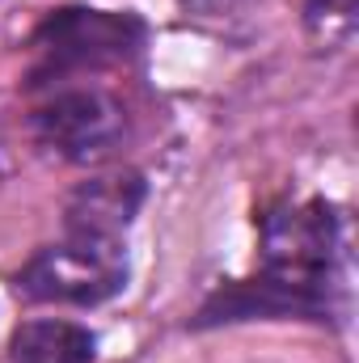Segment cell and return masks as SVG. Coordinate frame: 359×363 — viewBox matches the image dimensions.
Returning <instances> with one entry per match:
<instances>
[{"mask_svg": "<svg viewBox=\"0 0 359 363\" xmlns=\"http://www.w3.org/2000/svg\"><path fill=\"white\" fill-rule=\"evenodd\" d=\"M334 262H338V216L321 199L283 203L263 220V271L292 296H300L313 317L334 308Z\"/></svg>", "mask_w": 359, "mask_h": 363, "instance_id": "cell-1", "label": "cell"}, {"mask_svg": "<svg viewBox=\"0 0 359 363\" xmlns=\"http://www.w3.org/2000/svg\"><path fill=\"white\" fill-rule=\"evenodd\" d=\"M144 47V21L136 13H110V9H55L38 34V81L64 77L77 68H106L123 64Z\"/></svg>", "mask_w": 359, "mask_h": 363, "instance_id": "cell-2", "label": "cell"}, {"mask_svg": "<svg viewBox=\"0 0 359 363\" xmlns=\"http://www.w3.org/2000/svg\"><path fill=\"white\" fill-rule=\"evenodd\" d=\"M123 283H127L123 241H89V237H64L17 274V287L30 300H55V304H101Z\"/></svg>", "mask_w": 359, "mask_h": 363, "instance_id": "cell-3", "label": "cell"}, {"mask_svg": "<svg viewBox=\"0 0 359 363\" xmlns=\"http://www.w3.org/2000/svg\"><path fill=\"white\" fill-rule=\"evenodd\" d=\"M123 106L101 89H60L34 110V135L64 161H101L123 140Z\"/></svg>", "mask_w": 359, "mask_h": 363, "instance_id": "cell-4", "label": "cell"}, {"mask_svg": "<svg viewBox=\"0 0 359 363\" xmlns=\"http://www.w3.org/2000/svg\"><path fill=\"white\" fill-rule=\"evenodd\" d=\"M140 203H144L140 174H101V178L81 182L77 194L68 199V237L123 241Z\"/></svg>", "mask_w": 359, "mask_h": 363, "instance_id": "cell-5", "label": "cell"}, {"mask_svg": "<svg viewBox=\"0 0 359 363\" xmlns=\"http://www.w3.org/2000/svg\"><path fill=\"white\" fill-rule=\"evenodd\" d=\"M13 363H89L93 359V334L77 321H26L13 342Z\"/></svg>", "mask_w": 359, "mask_h": 363, "instance_id": "cell-6", "label": "cell"}, {"mask_svg": "<svg viewBox=\"0 0 359 363\" xmlns=\"http://www.w3.org/2000/svg\"><path fill=\"white\" fill-rule=\"evenodd\" d=\"M355 13L359 0H304V26L326 47H343L355 34Z\"/></svg>", "mask_w": 359, "mask_h": 363, "instance_id": "cell-7", "label": "cell"}, {"mask_svg": "<svg viewBox=\"0 0 359 363\" xmlns=\"http://www.w3.org/2000/svg\"><path fill=\"white\" fill-rule=\"evenodd\" d=\"M182 9L194 21H233V17H245L254 0H182Z\"/></svg>", "mask_w": 359, "mask_h": 363, "instance_id": "cell-8", "label": "cell"}]
</instances>
